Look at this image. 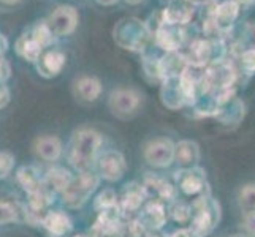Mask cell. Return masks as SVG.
<instances>
[{
  "label": "cell",
  "instance_id": "44dd1931",
  "mask_svg": "<svg viewBox=\"0 0 255 237\" xmlns=\"http://www.w3.org/2000/svg\"><path fill=\"white\" fill-rule=\"evenodd\" d=\"M241 43L244 49H255V22L244 25L241 33Z\"/></svg>",
  "mask_w": 255,
  "mask_h": 237
},
{
  "label": "cell",
  "instance_id": "3957f363",
  "mask_svg": "<svg viewBox=\"0 0 255 237\" xmlns=\"http://www.w3.org/2000/svg\"><path fill=\"white\" fill-rule=\"evenodd\" d=\"M78 21H80V14H78L75 6H70V5L57 6L46 19L49 29L52 30V33H54L56 37L72 35L78 27Z\"/></svg>",
  "mask_w": 255,
  "mask_h": 237
},
{
  "label": "cell",
  "instance_id": "2e32d148",
  "mask_svg": "<svg viewBox=\"0 0 255 237\" xmlns=\"http://www.w3.org/2000/svg\"><path fill=\"white\" fill-rule=\"evenodd\" d=\"M17 180L22 185V188L32 195V193H37L43 188V183L38 177L37 171L33 168H27V166H24L19 171H17Z\"/></svg>",
  "mask_w": 255,
  "mask_h": 237
},
{
  "label": "cell",
  "instance_id": "7a4b0ae2",
  "mask_svg": "<svg viewBox=\"0 0 255 237\" xmlns=\"http://www.w3.org/2000/svg\"><path fill=\"white\" fill-rule=\"evenodd\" d=\"M100 146V135L92 130H83L76 133L72 144V157L70 160L76 168H86L94 160V155Z\"/></svg>",
  "mask_w": 255,
  "mask_h": 237
},
{
  "label": "cell",
  "instance_id": "8992f818",
  "mask_svg": "<svg viewBox=\"0 0 255 237\" xmlns=\"http://www.w3.org/2000/svg\"><path fill=\"white\" fill-rule=\"evenodd\" d=\"M187 60V65L195 67V68H203L206 67L211 60H214V48H213V41L208 38H195L193 40L187 52L184 54Z\"/></svg>",
  "mask_w": 255,
  "mask_h": 237
},
{
  "label": "cell",
  "instance_id": "30bf717a",
  "mask_svg": "<svg viewBox=\"0 0 255 237\" xmlns=\"http://www.w3.org/2000/svg\"><path fill=\"white\" fill-rule=\"evenodd\" d=\"M65 67V54L60 51H48L37 62V70L41 76L54 78Z\"/></svg>",
  "mask_w": 255,
  "mask_h": 237
},
{
  "label": "cell",
  "instance_id": "ffe728a7",
  "mask_svg": "<svg viewBox=\"0 0 255 237\" xmlns=\"http://www.w3.org/2000/svg\"><path fill=\"white\" fill-rule=\"evenodd\" d=\"M240 64L246 73H255V49H243L240 54Z\"/></svg>",
  "mask_w": 255,
  "mask_h": 237
},
{
  "label": "cell",
  "instance_id": "4fadbf2b",
  "mask_svg": "<svg viewBox=\"0 0 255 237\" xmlns=\"http://www.w3.org/2000/svg\"><path fill=\"white\" fill-rule=\"evenodd\" d=\"M60 151H62V144L56 136H43L38 138L35 143V152L40 158L46 161H54L59 158Z\"/></svg>",
  "mask_w": 255,
  "mask_h": 237
},
{
  "label": "cell",
  "instance_id": "f546056e",
  "mask_svg": "<svg viewBox=\"0 0 255 237\" xmlns=\"http://www.w3.org/2000/svg\"><path fill=\"white\" fill-rule=\"evenodd\" d=\"M2 3H6V5H13V3H17L19 0H0Z\"/></svg>",
  "mask_w": 255,
  "mask_h": 237
},
{
  "label": "cell",
  "instance_id": "8fae6325",
  "mask_svg": "<svg viewBox=\"0 0 255 237\" xmlns=\"http://www.w3.org/2000/svg\"><path fill=\"white\" fill-rule=\"evenodd\" d=\"M100 93H102V84L97 78L83 76L75 82V95L81 101L92 103L99 98Z\"/></svg>",
  "mask_w": 255,
  "mask_h": 237
},
{
  "label": "cell",
  "instance_id": "f1b7e54d",
  "mask_svg": "<svg viewBox=\"0 0 255 237\" xmlns=\"http://www.w3.org/2000/svg\"><path fill=\"white\" fill-rule=\"evenodd\" d=\"M126 3H128V5H138V3H141V2H144V0H124Z\"/></svg>",
  "mask_w": 255,
  "mask_h": 237
},
{
  "label": "cell",
  "instance_id": "9a60e30c",
  "mask_svg": "<svg viewBox=\"0 0 255 237\" xmlns=\"http://www.w3.org/2000/svg\"><path fill=\"white\" fill-rule=\"evenodd\" d=\"M72 183V179H70V174L65 169H52L46 174L45 179V188L49 191H65L68 188V185Z\"/></svg>",
  "mask_w": 255,
  "mask_h": 237
},
{
  "label": "cell",
  "instance_id": "d6986e66",
  "mask_svg": "<svg viewBox=\"0 0 255 237\" xmlns=\"http://www.w3.org/2000/svg\"><path fill=\"white\" fill-rule=\"evenodd\" d=\"M21 210L16 204L8 203V201H0V225H8L19 220Z\"/></svg>",
  "mask_w": 255,
  "mask_h": 237
},
{
  "label": "cell",
  "instance_id": "ac0fdd59",
  "mask_svg": "<svg viewBox=\"0 0 255 237\" xmlns=\"http://www.w3.org/2000/svg\"><path fill=\"white\" fill-rule=\"evenodd\" d=\"M121 168H122V163L116 160V155L114 154L105 155L100 161V171L105 177H108V179L118 177L119 172H121Z\"/></svg>",
  "mask_w": 255,
  "mask_h": 237
},
{
  "label": "cell",
  "instance_id": "cb8c5ba5",
  "mask_svg": "<svg viewBox=\"0 0 255 237\" xmlns=\"http://www.w3.org/2000/svg\"><path fill=\"white\" fill-rule=\"evenodd\" d=\"M10 103V90L5 84H0V109H3Z\"/></svg>",
  "mask_w": 255,
  "mask_h": 237
},
{
  "label": "cell",
  "instance_id": "277c9868",
  "mask_svg": "<svg viewBox=\"0 0 255 237\" xmlns=\"http://www.w3.org/2000/svg\"><path fill=\"white\" fill-rule=\"evenodd\" d=\"M97 187V179L92 174H81L80 177L72 180V183L68 185V188L64 191V199L68 206L72 207H78L81 206L86 198L94 191V188Z\"/></svg>",
  "mask_w": 255,
  "mask_h": 237
},
{
  "label": "cell",
  "instance_id": "603a6c76",
  "mask_svg": "<svg viewBox=\"0 0 255 237\" xmlns=\"http://www.w3.org/2000/svg\"><path fill=\"white\" fill-rule=\"evenodd\" d=\"M11 76V67L6 62L3 54H0V84H3Z\"/></svg>",
  "mask_w": 255,
  "mask_h": 237
},
{
  "label": "cell",
  "instance_id": "83f0119b",
  "mask_svg": "<svg viewBox=\"0 0 255 237\" xmlns=\"http://www.w3.org/2000/svg\"><path fill=\"white\" fill-rule=\"evenodd\" d=\"M236 2H238L240 5L243 3V5H254L255 3V0H236Z\"/></svg>",
  "mask_w": 255,
  "mask_h": 237
},
{
  "label": "cell",
  "instance_id": "484cf974",
  "mask_svg": "<svg viewBox=\"0 0 255 237\" xmlns=\"http://www.w3.org/2000/svg\"><path fill=\"white\" fill-rule=\"evenodd\" d=\"M95 2L103 5V6H111V5H116L119 0H95Z\"/></svg>",
  "mask_w": 255,
  "mask_h": 237
},
{
  "label": "cell",
  "instance_id": "ba28073f",
  "mask_svg": "<svg viewBox=\"0 0 255 237\" xmlns=\"http://www.w3.org/2000/svg\"><path fill=\"white\" fill-rule=\"evenodd\" d=\"M240 14V3L236 0H225V2L214 5L213 10V17L217 24L219 30L224 35L228 32H232V25L233 22L238 19Z\"/></svg>",
  "mask_w": 255,
  "mask_h": 237
},
{
  "label": "cell",
  "instance_id": "d4e9b609",
  "mask_svg": "<svg viewBox=\"0 0 255 237\" xmlns=\"http://www.w3.org/2000/svg\"><path fill=\"white\" fill-rule=\"evenodd\" d=\"M6 49H8V40L5 38V35L0 33V54H3Z\"/></svg>",
  "mask_w": 255,
  "mask_h": 237
},
{
  "label": "cell",
  "instance_id": "9c48e42d",
  "mask_svg": "<svg viewBox=\"0 0 255 237\" xmlns=\"http://www.w3.org/2000/svg\"><path fill=\"white\" fill-rule=\"evenodd\" d=\"M139 104V95L133 90H116L111 93L110 106L118 116H127L133 112Z\"/></svg>",
  "mask_w": 255,
  "mask_h": 237
},
{
  "label": "cell",
  "instance_id": "52a82bcc",
  "mask_svg": "<svg viewBox=\"0 0 255 237\" xmlns=\"http://www.w3.org/2000/svg\"><path fill=\"white\" fill-rule=\"evenodd\" d=\"M163 22L171 25H186L193 17V5H190L186 0H171L166 5L165 10H162Z\"/></svg>",
  "mask_w": 255,
  "mask_h": 237
},
{
  "label": "cell",
  "instance_id": "7c38bea8",
  "mask_svg": "<svg viewBox=\"0 0 255 237\" xmlns=\"http://www.w3.org/2000/svg\"><path fill=\"white\" fill-rule=\"evenodd\" d=\"M16 52L19 54L22 59H25L27 62L37 64L41 59V52H43V46L40 43H37L33 40L32 33H24L21 35L16 41Z\"/></svg>",
  "mask_w": 255,
  "mask_h": 237
},
{
  "label": "cell",
  "instance_id": "5bb4252c",
  "mask_svg": "<svg viewBox=\"0 0 255 237\" xmlns=\"http://www.w3.org/2000/svg\"><path fill=\"white\" fill-rule=\"evenodd\" d=\"M43 225H45V228L52 236H57V237L67 234L70 230H72V223H70L68 217L60 212L48 214L45 217V220H43Z\"/></svg>",
  "mask_w": 255,
  "mask_h": 237
},
{
  "label": "cell",
  "instance_id": "e0dca14e",
  "mask_svg": "<svg viewBox=\"0 0 255 237\" xmlns=\"http://www.w3.org/2000/svg\"><path fill=\"white\" fill-rule=\"evenodd\" d=\"M30 33H32L33 40L37 43H40L43 48L49 46L52 43V40H54V37H56V35L52 33V30L49 29V25H48L46 21H40V22L35 24Z\"/></svg>",
  "mask_w": 255,
  "mask_h": 237
},
{
  "label": "cell",
  "instance_id": "5b68a950",
  "mask_svg": "<svg viewBox=\"0 0 255 237\" xmlns=\"http://www.w3.org/2000/svg\"><path fill=\"white\" fill-rule=\"evenodd\" d=\"M186 29L182 25H171V24H162L159 30L154 33V40L157 46L162 48L166 52H176L181 51L184 41H186Z\"/></svg>",
  "mask_w": 255,
  "mask_h": 237
},
{
  "label": "cell",
  "instance_id": "7402d4cb",
  "mask_svg": "<svg viewBox=\"0 0 255 237\" xmlns=\"http://www.w3.org/2000/svg\"><path fill=\"white\" fill-rule=\"evenodd\" d=\"M13 168V157L10 154H0V179L11 171Z\"/></svg>",
  "mask_w": 255,
  "mask_h": 237
},
{
  "label": "cell",
  "instance_id": "4316f807",
  "mask_svg": "<svg viewBox=\"0 0 255 237\" xmlns=\"http://www.w3.org/2000/svg\"><path fill=\"white\" fill-rule=\"evenodd\" d=\"M186 2H189L190 5L195 6V5H203V3H206L208 0H186Z\"/></svg>",
  "mask_w": 255,
  "mask_h": 237
},
{
  "label": "cell",
  "instance_id": "6da1fadb",
  "mask_svg": "<svg viewBox=\"0 0 255 237\" xmlns=\"http://www.w3.org/2000/svg\"><path fill=\"white\" fill-rule=\"evenodd\" d=\"M114 41L121 48L130 51H144L152 33L149 32L146 22L136 17H124L114 25Z\"/></svg>",
  "mask_w": 255,
  "mask_h": 237
}]
</instances>
